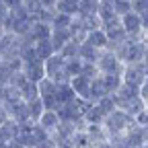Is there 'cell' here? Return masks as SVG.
Masks as SVG:
<instances>
[{
	"mask_svg": "<svg viewBox=\"0 0 148 148\" xmlns=\"http://www.w3.org/2000/svg\"><path fill=\"white\" fill-rule=\"evenodd\" d=\"M56 10L76 16V14H78V4H76V2H70V0H58V4H56Z\"/></svg>",
	"mask_w": 148,
	"mask_h": 148,
	"instance_id": "83f0119b",
	"label": "cell"
},
{
	"mask_svg": "<svg viewBox=\"0 0 148 148\" xmlns=\"http://www.w3.org/2000/svg\"><path fill=\"white\" fill-rule=\"evenodd\" d=\"M82 62H84L82 58H70V60H66V70H68L70 76H74V74H80Z\"/></svg>",
	"mask_w": 148,
	"mask_h": 148,
	"instance_id": "f546056e",
	"label": "cell"
},
{
	"mask_svg": "<svg viewBox=\"0 0 148 148\" xmlns=\"http://www.w3.org/2000/svg\"><path fill=\"white\" fill-rule=\"evenodd\" d=\"M33 45H35V51H37V56H39V60H41V62H45L49 56H53V53H56V47H53V43H51L49 37L37 39Z\"/></svg>",
	"mask_w": 148,
	"mask_h": 148,
	"instance_id": "9a60e30c",
	"label": "cell"
},
{
	"mask_svg": "<svg viewBox=\"0 0 148 148\" xmlns=\"http://www.w3.org/2000/svg\"><path fill=\"white\" fill-rule=\"evenodd\" d=\"M134 148H148V144H144V142H142V144H138V146H134Z\"/></svg>",
	"mask_w": 148,
	"mask_h": 148,
	"instance_id": "bcb514c9",
	"label": "cell"
},
{
	"mask_svg": "<svg viewBox=\"0 0 148 148\" xmlns=\"http://www.w3.org/2000/svg\"><path fill=\"white\" fill-rule=\"evenodd\" d=\"M101 51H103V49L92 47L88 41H82V43H80V58H82L84 62H95V64H97V58H99Z\"/></svg>",
	"mask_w": 148,
	"mask_h": 148,
	"instance_id": "d6986e66",
	"label": "cell"
},
{
	"mask_svg": "<svg viewBox=\"0 0 148 148\" xmlns=\"http://www.w3.org/2000/svg\"><path fill=\"white\" fill-rule=\"evenodd\" d=\"M6 109H8V115H10V119H14L16 123H29V121H33L31 119V113H29V105H27V101H16V103H10V105H6ZM35 123V121H33Z\"/></svg>",
	"mask_w": 148,
	"mask_h": 148,
	"instance_id": "8992f818",
	"label": "cell"
},
{
	"mask_svg": "<svg viewBox=\"0 0 148 148\" xmlns=\"http://www.w3.org/2000/svg\"><path fill=\"white\" fill-rule=\"evenodd\" d=\"M84 130H86L88 140H90V148H95L97 144H101V142H105V140L109 138V136H107V130H105L103 123H88Z\"/></svg>",
	"mask_w": 148,
	"mask_h": 148,
	"instance_id": "9c48e42d",
	"label": "cell"
},
{
	"mask_svg": "<svg viewBox=\"0 0 148 148\" xmlns=\"http://www.w3.org/2000/svg\"><path fill=\"white\" fill-rule=\"evenodd\" d=\"M111 6H113L115 14L123 16L125 12L132 10V0H111Z\"/></svg>",
	"mask_w": 148,
	"mask_h": 148,
	"instance_id": "f1b7e54d",
	"label": "cell"
},
{
	"mask_svg": "<svg viewBox=\"0 0 148 148\" xmlns=\"http://www.w3.org/2000/svg\"><path fill=\"white\" fill-rule=\"evenodd\" d=\"M119 109H123L125 113H130L132 117H136V115L140 113V111H144V109H146V101H144V99L140 97V92H138V95L130 97L127 101H123Z\"/></svg>",
	"mask_w": 148,
	"mask_h": 148,
	"instance_id": "4fadbf2b",
	"label": "cell"
},
{
	"mask_svg": "<svg viewBox=\"0 0 148 148\" xmlns=\"http://www.w3.org/2000/svg\"><path fill=\"white\" fill-rule=\"evenodd\" d=\"M90 80L88 76H84V74H74V76L70 78V86L74 88V92H76L78 97L86 99L88 97V90H90Z\"/></svg>",
	"mask_w": 148,
	"mask_h": 148,
	"instance_id": "30bf717a",
	"label": "cell"
},
{
	"mask_svg": "<svg viewBox=\"0 0 148 148\" xmlns=\"http://www.w3.org/2000/svg\"><path fill=\"white\" fill-rule=\"evenodd\" d=\"M95 148H113V146H111V142H109V138H107L105 142H101V144H97Z\"/></svg>",
	"mask_w": 148,
	"mask_h": 148,
	"instance_id": "7bdbcfd3",
	"label": "cell"
},
{
	"mask_svg": "<svg viewBox=\"0 0 148 148\" xmlns=\"http://www.w3.org/2000/svg\"><path fill=\"white\" fill-rule=\"evenodd\" d=\"M23 74H25L31 82H39L45 76L43 62H27V64H23Z\"/></svg>",
	"mask_w": 148,
	"mask_h": 148,
	"instance_id": "8fae6325",
	"label": "cell"
},
{
	"mask_svg": "<svg viewBox=\"0 0 148 148\" xmlns=\"http://www.w3.org/2000/svg\"><path fill=\"white\" fill-rule=\"evenodd\" d=\"M140 64H142V68H144V74L148 76V56H144V60H142Z\"/></svg>",
	"mask_w": 148,
	"mask_h": 148,
	"instance_id": "b9f144b4",
	"label": "cell"
},
{
	"mask_svg": "<svg viewBox=\"0 0 148 148\" xmlns=\"http://www.w3.org/2000/svg\"><path fill=\"white\" fill-rule=\"evenodd\" d=\"M140 97H142L144 101H148V76L144 78V82H142V86H140Z\"/></svg>",
	"mask_w": 148,
	"mask_h": 148,
	"instance_id": "74e56055",
	"label": "cell"
},
{
	"mask_svg": "<svg viewBox=\"0 0 148 148\" xmlns=\"http://www.w3.org/2000/svg\"><path fill=\"white\" fill-rule=\"evenodd\" d=\"M146 111H148V101H146Z\"/></svg>",
	"mask_w": 148,
	"mask_h": 148,
	"instance_id": "c3c4849f",
	"label": "cell"
},
{
	"mask_svg": "<svg viewBox=\"0 0 148 148\" xmlns=\"http://www.w3.org/2000/svg\"><path fill=\"white\" fill-rule=\"evenodd\" d=\"M84 121H86V125L88 123H103L105 121V113L99 109L97 103H90V107L86 109V113H84Z\"/></svg>",
	"mask_w": 148,
	"mask_h": 148,
	"instance_id": "ac0fdd59",
	"label": "cell"
},
{
	"mask_svg": "<svg viewBox=\"0 0 148 148\" xmlns=\"http://www.w3.org/2000/svg\"><path fill=\"white\" fill-rule=\"evenodd\" d=\"M134 121L138 123V125H148V111L144 109V111H140V113L134 117Z\"/></svg>",
	"mask_w": 148,
	"mask_h": 148,
	"instance_id": "e575fe53",
	"label": "cell"
},
{
	"mask_svg": "<svg viewBox=\"0 0 148 148\" xmlns=\"http://www.w3.org/2000/svg\"><path fill=\"white\" fill-rule=\"evenodd\" d=\"M64 60H70V58H80V43L78 41H74V39H70L60 51H58Z\"/></svg>",
	"mask_w": 148,
	"mask_h": 148,
	"instance_id": "ffe728a7",
	"label": "cell"
},
{
	"mask_svg": "<svg viewBox=\"0 0 148 148\" xmlns=\"http://www.w3.org/2000/svg\"><path fill=\"white\" fill-rule=\"evenodd\" d=\"M8 14H10V8H8V4L4 2V0H0V23H6V18H8Z\"/></svg>",
	"mask_w": 148,
	"mask_h": 148,
	"instance_id": "836d02e7",
	"label": "cell"
},
{
	"mask_svg": "<svg viewBox=\"0 0 148 148\" xmlns=\"http://www.w3.org/2000/svg\"><path fill=\"white\" fill-rule=\"evenodd\" d=\"M43 68H45V76H49L51 80H56V84H64V82H70V74L66 70V60L56 51L53 56L43 62Z\"/></svg>",
	"mask_w": 148,
	"mask_h": 148,
	"instance_id": "7a4b0ae2",
	"label": "cell"
},
{
	"mask_svg": "<svg viewBox=\"0 0 148 148\" xmlns=\"http://www.w3.org/2000/svg\"><path fill=\"white\" fill-rule=\"evenodd\" d=\"M49 39L56 47V51H60L70 39H72V33H70V27H53L51 25V33H49Z\"/></svg>",
	"mask_w": 148,
	"mask_h": 148,
	"instance_id": "ba28073f",
	"label": "cell"
},
{
	"mask_svg": "<svg viewBox=\"0 0 148 148\" xmlns=\"http://www.w3.org/2000/svg\"><path fill=\"white\" fill-rule=\"evenodd\" d=\"M56 97H58V101L64 105V103H68V101H72L74 97H76V92H74V88L70 86V82H64V84H58Z\"/></svg>",
	"mask_w": 148,
	"mask_h": 148,
	"instance_id": "7402d4cb",
	"label": "cell"
},
{
	"mask_svg": "<svg viewBox=\"0 0 148 148\" xmlns=\"http://www.w3.org/2000/svg\"><path fill=\"white\" fill-rule=\"evenodd\" d=\"M142 134H144V144H148V125H142Z\"/></svg>",
	"mask_w": 148,
	"mask_h": 148,
	"instance_id": "ee69618b",
	"label": "cell"
},
{
	"mask_svg": "<svg viewBox=\"0 0 148 148\" xmlns=\"http://www.w3.org/2000/svg\"><path fill=\"white\" fill-rule=\"evenodd\" d=\"M140 21H142V29H144V33H146V31H148V10L140 12Z\"/></svg>",
	"mask_w": 148,
	"mask_h": 148,
	"instance_id": "f35d334b",
	"label": "cell"
},
{
	"mask_svg": "<svg viewBox=\"0 0 148 148\" xmlns=\"http://www.w3.org/2000/svg\"><path fill=\"white\" fill-rule=\"evenodd\" d=\"M18 92H21L23 101H31L35 97H39V92H37V82H31V80H27V82H23L18 86Z\"/></svg>",
	"mask_w": 148,
	"mask_h": 148,
	"instance_id": "603a6c76",
	"label": "cell"
},
{
	"mask_svg": "<svg viewBox=\"0 0 148 148\" xmlns=\"http://www.w3.org/2000/svg\"><path fill=\"white\" fill-rule=\"evenodd\" d=\"M53 142H56V148H74L72 140H53Z\"/></svg>",
	"mask_w": 148,
	"mask_h": 148,
	"instance_id": "8d00e7d4",
	"label": "cell"
},
{
	"mask_svg": "<svg viewBox=\"0 0 148 148\" xmlns=\"http://www.w3.org/2000/svg\"><path fill=\"white\" fill-rule=\"evenodd\" d=\"M80 74H84V76H88V78H95V76H99V68H97V64L95 62H82V70H80Z\"/></svg>",
	"mask_w": 148,
	"mask_h": 148,
	"instance_id": "4dcf8cb0",
	"label": "cell"
},
{
	"mask_svg": "<svg viewBox=\"0 0 148 148\" xmlns=\"http://www.w3.org/2000/svg\"><path fill=\"white\" fill-rule=\"evenodd\" d=\"M43 8H56V4H58V0H41Z\"/></svg>",
	"mask_w": 148,
	"mask_h": 148,
	"instance_id": "ab89813d",
	"label": "cell"
},
{
	"mask_svg": "<svg viewBox=\"0 0 148 148\" xmlns=\"http://www.w3.org/2000/svg\"><path fill=\"white\" fill-rule=\"evenodd\" d=\"M123 62L117 58V53L115 51H111V49H103L99 53V58H97V68L101 74H107V72H115V74H121L123 72Z\"/></svg>",
	"mask_w": 148,
	"mask_h": 148,
	"instance_id": "3957f363",
	"label": "cell"
},
{
	"mask_svg": "<svg viewBox=\"0 0 148 148\" xmlns=\"http://www.w3.org/2000/svg\"><path fill=\"white\" fill-rule=\"evenodd\" d=\"M72 14H66V12H60V10H56L53 12V18H51V25L53 27H70L72 25Z\"/></svg>",
	"mask_w": 148,
	"mask_h": 148,
	"instance_id": "4316f807",
	"label": "cell"
},
{
	"mask_svg": "<svg viewBox=\"0 0 148 148\" xmlns=\"http://www.w3.org/2000/svg\"><path fill=\"white\" fill-rule=\"evenodd\" d=\"M8 109H6V105L4 103H0V125H2V123H6L8 121Z\"/></svg>",
	"mask_w": 148,
	"mask_h": 148,
	"instance_id": "d590c367",
	"label": "cell"
},
{
	"mask_svg": "<svg viewBox=\"0 0 148 148\" xmlns=\"http://www.w3.org/2000/svg\"><path fill=\"white\" fill-rule=\"evenodd\" d=\"M84 41H88L92 47H97V49H107L109 47V39H107V33L103 31V27H99L95 31H88Z\"/></svg>",
	"mask_w": 148,
	"mask_h": 148,
	"instance_id": "5bb4252c",
	"label": "cell"
},
{
	"mask_svg": "<svg viewBox=\"0 0 148 148\" xmlns=\"http://www.w3.org/2000/svg\"><path fill=\"white\" fill-rule=\"evenodd\" d=\"M27 105H29V113H31V119L37 123V119H39V117H41V113L45 111V105H43L41 97H35V99L27 101Z\"/></svg>",
	"mask_w": 148,
	"mask_h": 148,
	"instance_id": "cb8c5ba5",
	"label": "cell"
},
{
	"mask_svg": "<svg viewBox=\"0 0 148 148\" xmlns=\"http://www.w3.org/2000/svg\"><path fill=\"white\" fill-rule=\"evenodd\" d=\"M121 78H123V84L140 90V86H142V82H144V78H146L142 64H140V62L125 64V66H123V72H121Z\"/></svg>",
	"mask_w": 148,
	"mask_h": 148,
	"instance_id": "277c9868",
	"label": "cell"
},
{
	"mask_svg": "<svg viewBox=\"0 0 148 148\" xmlns=\"http://www.w3.org/2000/svg\"><path fill=\"white\" fill-rule=\"evenodd\" d=\"M0 148H4V144H0Z\"/></svg>",
	"mask_w": 148,
	"mask_h": 148,
	"instance_id": "681fc988",
	"label": "cell"
},
{
	"mask_svg": "<svg viewBox=\"0 0 148 148\" xmlns=\"http://www.w3.org/2000/svg\"><path fill=\"white\" fill-rule=\"evenodd\" d=\"M101 6V0H80L78 2V14L86 16V14H97Z\"/></svg>",
	"mask_w": 148,
	"mask_h": 148,
	"instance_id": "44dd1931",
	"label": "cell"
},
{
	"mask_svg": "<svg viewBox=\"0 0 148 148\" xmlns=\"http://www.w3.org/2000/svg\"><path fill=\"white\" fill-rule=\"evenodd\" d=\"M72 142H74V148H90V140H88L86 130H76L72 136Z\"/></svg>",
	"mask_w": 148,
	"mask_h": 148,
	"instance_id": "484cf974",
	"label": "cell"
},
{
	"mask_svg": "<svg viewBox=\"0 0 148 148\" xmlns=\"http://www.w3.org/2000/svg\"><path fill=\"white\" fill-rule=\"evenodd\" d=\"M109 142L113 148H132L125 138V134H115V136H109Z\"/></svg>",
	"mask_w": 148,
	"mask_h": 148,
	"instance_id": "1f68e13d",
	"label": "cell"
},
{
	"mask_svg": "<svg viewBox=\"0 0 148 148\" xmlns=\"http://www.w3.org/2000/svg\"><path fill=\"white\" fill-rule=\"evenodd\" d=\"M60 121H62V117L58 115V111H56V109H45L43 113H41V117L37 119V123H39V125L45 130L49 136L56 132V130H58Z\"/></svg>",
	"mask_w": 148,
	"mask_h": 148,
	"instance_id": "52a82bcc",
	"label": "cell"
},
{
	"mask_svg": "<svg viewBox=\"0 0 148 148\" xmlns=\"http://www.w3.org/2000/svg\"><path fill=\"white\" fill-rule=\"evenodd\" d=\"M56 90H58V84H56V80H51L49 76H43L39 82H37V92H39L41 99L56 97Z\"/></svg>",
	"mask_w": 148,
	"mask_h": 148,
	"instance_id": "2e32d148",
	"label": "cell"
},
{
	"mask_svg": "<svg viewBox=\"0 0 148 148\" xmlns=\"http://www.w3.org/2000/svg\"><path fill=\"white\" fill-rule=\"evenodd\" d=\"M101 80L103 84L107 86L109 92H115L121 84H123V78H121V74H115V72H107V74H101Z\"/></svg>",
	"mask_w": 148,
	"mask_h": 148,
	"instance_id": "e0dca14e",
	"label": "cell"
},
{
	"mask_svg": "<svg viewBox=\"0 0 148 148\" xmlns=\"http://www.w3.org/2000/svg\"><path fill=\"white\" fill-rule=\"evenodd\" d=\"M132 10L138 12V14L148 10V0H132Z\"/></svg>",
	"mask_w": 148,
	"mask_h": 148,
	"instance_id": "d6a6232c",
	"label": "cell"
},
{
	"mask_svg": "<svg viewBox=\"0 0 148 148\" xmlns=\"http://www.w3.org/2000/svg\"><path fill=\"white\" fill-rule=\"evenodd\" d=\"M4 31H6V29H4V25H2V23H0V37H2V35H4Z\"/></svg>",
	"mask_w": 148,
	"mask_h": 148,
	"instance_id": "f6af8a7d",
	"label": "cell"
},
{
	"mask_svg": "<svg viewBox=\"0 0 148 148\" xmlns=\"http://www.w3.org/2000/svg\"><path fill=\"white\" fill-rule=\"evenodd\" d=\"M23 6H25V10L29 12V16H33V18H37V16L43 12L41 0H23Z\"/></svg>",
	"mask_w": 148,
	"mask_h": 148,
	"instance_id": "d4e9b609",
	"label": "cell"
},
{
	"mask_svg": "<svg viewBox=\"0 0 148 148\" xmlns=\"http://www.w3.org/2000/svg\"><path fill=\"white\" fill-rule=\"evenodd\" d=\"M121 25L125 35H132V37H144V29H142V21H140V14L130 10L121 16Z\"/></svg>",
	"mask_w": 148,
	"mask_h": 148,
	"instance_id": "5b68a950",
	"label": "cell"
},
{
	"mask_svg": "<svg viewBox=\"0 0 148 148\" xmlns=\"http://www.w3.org/2000/svg\"><path fill=\"white\" fill-rule=\"evenodd\" d=\"M136 121L134 117L125 113L123 109H115V111H111L109 115H105V130H107V136H115V134H125L130 127H132Z\"/></svg>",
	"mask_w": 148,
	"mask_h": 148,
	"instance_id": "6da1fadb",
	"label": "cell"
},
{
	"mask_svg": "<svg viewBox=\"0 0 148 148\" xmlns=\"http://www.w3.org/2000/svg\"><path fill=\"white\" fill-rule=\"evenodd\" d=\"M4 2L8 4V8H16V6L23 4V0H4Z\"/></svg>",
	"mask_w": 148,
	"mask_h": 148,
	"instance_id": "60d3db41",
	"label": "cell"
},
{
	"mask_svg": "<svg viewBox=\"0 0 148 148\" xmlns=\"http://www.w3.org/2000/svg\"><path fill=\"white\" fill-rule=\"evenodd\" d=\"M105 95H111V92L107 90V86L103 84V80H101V74L99 76H95L90 80V90H88V97H86V101H90V103H97L101 97H105Z\"/></svg>",
	"mask_w": 148,
	"mask_h": 148,
	"instance_id": "7c38bea8",
	"label": "cell"
},
{
	"mask_svg": "<svg viewBox=\"0 0 148 148\" xmlns=\"http://www.w3.org/2000/svg\"><path fill=\"white\" fill-rule=\"evenodd\" d=\"M70 2H76V4H78V2H80V0H70Z\"/></svg>",
	"mask_w": 148,
	"mask_h": 148,
	"instance_id": "7dc6e473",
	"label": "cell"
}]
</instances>
